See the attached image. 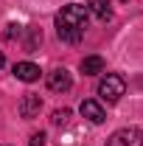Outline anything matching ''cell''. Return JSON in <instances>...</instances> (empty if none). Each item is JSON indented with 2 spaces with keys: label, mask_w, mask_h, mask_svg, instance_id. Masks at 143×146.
Here are the masks:
<instances>
[{
  "label": "cell",
  "mask_w": 143,
  "mask_h": 146,
  "mask_svg": "<svg viewBox=\"0 0 143 146\" xmlns=\"http://www.w3.org/2000/svg\"><path fill=\"white\" fill-rule=\"evenodd\" d=\"M79 112H81V115H84L87 121H93V124H104V121H107V112H104V107H101L98 101H93V98L81 101Z\"/></svg>",
  "instance_id": "obj_6"
},
{
  "label": "cell",
  "mask_w": 143,
  "mask_h": 146,
  "mask_svg": "<svg viewBox=\"0 0 143 146\" xmlns=\"http://www.w3.org/2000/svg\"><path fill=\"white\" fill-rule=\"evenodd\" d=\"M14 76H17L20 82L31 84V82H39L42 70H39V65H34V62H17L14 65Z\"/></svg>",
  "instance_id": "obj_7"
},
{
  "label": "cell",
  "mask_w": 143,
  "mask_h": 146,
  "mask_svg": "<svg viewBox=\"0 0 143 146\" xmlns=\"http://www.w3.org/2000/svg\"><path fill=\"white\" fill-rule=\"evenodd\" d=\"M68 118H70V110H56L51 121H54L56 127H59V124H68Z\"/></svg>",
  "instance_id": "obj_11"
},
{
  "label": "cell",
  "mask_w": 143,
  "mask_h": 146,
  "mask_svg": "<svg viewBox=\"0 0 143 146\" xmlns=\"http://www.w3.org/2000/svg\"><path fill=\"white\" fill-rule=\"evenodd\" d=\"M87 11H93L98 20H109L112 17V3L109 0H87Z\"/></svg>",
  "instance_id": "obj_8"
},
{
  "label": "cell",
  "mask_w": 143,
  "mask_h": 146,
  "mask_svg": "<svg viewBox=\"0 0 143 146\" xmlns=\"http://www.w3.org/2000/svg\"><path fill=\"white\" fill-rule=\"evenodd\" d=\"M81 73H84V76H98V73H104V59H101V56H84V59H81Z\"/></svg>",
  "instance_id": "obj_9"
},
{
  "label": "cell",
  "mask_w": 143,
  "mask_h": 146,
  "mask_svg": "<svg viewBox=\"0 0 143 146\" xmlns=\"http://www.w3.org/2000/svg\"><path fill=\"white\" fill-rule=\"evenodd\" d=\"M126 93V82L121 79V76H115V73H107L101 82H98V96L104 98V101H118L121 96Z\"/></svg>",
  "instance_id": "obj_2"
},
{
  "label": "cell",
  "mask_w": 143,
  "mask_h": 146,
  "mask_svg": "<svg viewBox=\"0 0 143 146\" xmlns=\"http://www.w3.org/2000/svg\"><path fill=\"white\" fill-rule=\"evenodd\" d=\"M107 146H143V129L138 127H124L109 135Z\"/></svg>",
  "instance_id": "obj_3"
},
{
  "label": "cell",
  "mask_w": 143,
  "mask_h": 146,
  "mask_svg": "<svg viewBox=\"0 0 143 146\" xmlns=\"http://www.w3.org/2000/svg\"><path fill=\"white\" fill-rule=\"evenodd\" d=\"M3 65H6V56H3V51H0V68H3Z\"/></svg>",
  "instance_id": "obj_13"
},
{
  "label": "cell",
  "mask_w": 143,
  "mask_h": 146,
  "mask_svg": "<svg viewBox=\"0 0 143 146\" xmlns=\"http://www.w3.org/2000/svg\"><path fill=\"white\" fill-rule=\"evenodd\" d=\"M31 146H45V132H36V135H31Z\"/></svg>",
  "instance_id": "obj_12"
},
{
  "label": "cell",
  "mask_w": 143,
  "mask_h": 146,
  "mask_svg": "<svg viewBox=\"0 0 143 146\" xmlns=\"http://www.w3.org/2000/svg\"><path fill=\"white\" fill-rule=\"evenodd\" d=\"M87 6H79V3H68L59 14H56V34L59 39L76 45L81 36H84V28H87Z\"/></svg>",
  "instance_id": "obj_1"
},
{
  "label": "cell",
  "mask_w": 143,
  "mask_h": 146,
  "mask_svg": "<svg viewBox=\"0 0 143 146\" xmlns=\"http://www.w3.org/2000/svg\"><path fill=\"white\" fill-rule=\"evenodd\" d=\"M48 87L54 93H68L73 87V76L65 70V68H56V70L48 73Z\"/></svg>",
  "instance_id": "obj_4"
},
{
  "label": "cell",
  "mask_w": 143,
  "mask_h": 146,
  "mask_svg": "<svg viewBox=\"0 0 143 146\" xmlns=\"http://www.w3.org/2000/svg\"><path fill=\"white\" fill-rule=\"evenodd\" d=\"M28 31V39H25V51H36L39 42H42V31L39 28H25Z\"/></svg>",
  "instance_id": "obj_10"
},
{
  "label": "cell",
  "mask_w": 143,
  "mask_h": 146,
  "mask_svg": "<svg viewBox=\"0 0 143 146\" xmlns=\"http://www.w3.org/2000/svg\"><path fill=\"white\" fill-rule=\"evenodd\" d=\"M39 110H42V98L34 96V93H25L20 98V104H17L20 118H34V115H39Z\"/></svg>",
  "instance_id": "obj_5"
}]
</instances>
